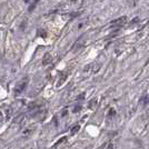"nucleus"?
Returning a JSON list of instances; mask_svg holds the SVG:
<instances>
[{"mask_svg": "<svg viewBox=\"0 0 149 149\" xmlns=\"http://www.w3.org/2000/svg\"><path fill=\"white\" fill-rule=\"evenodd\" d=\"M28 81H29V77H25V78H22L20 81H18V83H17L16 87H14V94H16V95H20V94L26 89Z\"/></svg>", "mask_w": 149, "mask_h": 149, "instance_id": "f257e3e1", "label": "nucleus"}, {"mask_svg": "<svg viewBox=\"0 0 149 149\" xmlns=\"http://www.w3.org/2000/svg\"><path fill=\"white\" fill-rule=\"evenodd\" d=\"M51 61H53V57H51V54H45V57H43V59H42V65H43V66H47V65H49Z\"/></svg>", "mask_w": 149, "mask_h": 149, "instance_id": "f03ea898", "label": "nucleus"}, {"mask_svg": "<svg viewBox=\"0 0 149 149\" xmlns=\"http://www.w3.org/2000/svg\"><path fill=\"white\" fill-rule=\"evenodd\" d=\"M126 21H127V17L123 16V17H121V18H119V19L112 21L111 25H118V26H121V25H123V24H126Z\"/></svg>", "mask_w": 149, "mask_h": 149, "instance_id": "7ed1b4c3", "label": "nucleus"}, {"mask_svg": "<svg viewBox=\"0 0 149 149\" xmlns=\"http://www.w3.org/2000/svg\"><path fill=\"white\" fill-rule=\"evenodd\" d=\"M97 105H98V101H97V99H91L90 101H89V104H88V108L90 109V110H94V109H96V107H97Z\"/></svg>", "mask_w": 149, "mask_h": 149, "instance_id": "20e7f679", "label": "nucleus"}, {"mask_svg": "<svg viewBox=\"0 0 149 149\" xmlns=\"http://www.w3.org/2000/svg\"><path fill=\"white\" fill-rule=\"evenodd\" d=\"M79 130H80V126H79V125H76V126H74V127L71 128L70 134H71V135H75V134H77Z\"/></svg>", "mask_w": 149, "mask_h": 149, "instance_id": "39448f33", "label": "nucleus"}, {"mask_svg": "<svg viewBox=\"0 0 149 149\" xmlns=\"http://www.w3.org/2000/svg\"><path fill=\"white\" fill-rule=\"evenodd\" d=\"M66 78H67V74H64L61 77H60V79H59V81H58V83H57V87H60L64 82H65V80H66Z\"/></svg>", "mask_w": 149, "mask_h": 149, "instance_id": "423d86ee", "label": "nucleus"}, {"mask_svg": "<svg viewBox=\"0 0 149 149\" xmlns=\"http://www.w3.org/2000/svg\"><path fill=\"white\" fill-rule=\"evenodd\" d=\"M140 102H141L142 105H147V104H149V95H146V96H144V97H141V98H140Z\"/></svg>", "mask_w": 149, "mask_h": 149, "instance_id": "0eeeda50", "label": "nucleus"}, {"mask_svg": "<svg viewBox=\"0 0 149 149\" xmlns=\"http://www.w3.org/2000/svg\"><path fill=\"white\" fill-rule=\"evenodd\" d=\"M67 141V137H62V138H60L56 144H54V147H58L59 145H61V144H64V142H66Z\"/></svg>", "mask_w": 149, "mask_h": 149, "instance_id": "6e6552de", "label": "nucleus"}, {"mask_svg": "<svg viewBox=\"0 0 149 149\" xmlns=\"http://www.w3.org/2000/svg\"><path fill=\"white\" fill-rule=\"evenodd\" d=\"M38 35L40 36L41 38H46V36H47V32H46L45 30H42V29H39V30H38Z\"/></svg>", "mask_w": 149, "mask_h": 149, "instance_id": "1a4fd4ad", "label": "nucleus"}, {"mask_svg": "<svg viewBox=\"0 0 149 149\" xmlns=\"http://www.w3.org/2000/svg\"><path fill=\"white\" fill-rule=\"evenodd\" d=\"M38 1H39V0H36V1H33V3H32V5L30 6V7H29V11H32V10H33V8H35V7L37 6Z\"/></svg>", "mask_w": 149, "mask_h": 149, "instance_id": "9d476101", "label": "nucleus"}, {"mask_svg": "<svg viewBox=\"0 0 149 149\" xmlns=\"http://www.w3.org/2000/svg\"><path fill=\"white\" fill-rule=\"evenodd\" d=\"M80 110H81V106H80V105H77V106L74 107V110H72V111H74V112H79Z\"/></svg>", "mask_w": 149, "mask_h": 149, "instance_id": "9b49d317", "label": "nucleus"}, {"mask_svg": "<svg viewBox=\"0 0 149 149\" xmlns=\"http://www.w3.org/2000/svg\"><path fill=\"white\" fill-rule=\"evenodd\" d=\"M116 115V111L114 110V109H110V111H109V117H112V116H115Z\"/></svg>", "mask_w": 149, "mask_h": 149, "instance_id": "f8f14e48", "label": "nucleus"}, {"mask_svg": "<svg viewBox=\"0 0 149 149\" xmlns=\"http://www.w3.org/2000/svg\"><path fill=\"white\" fill-rule=\"evenodd\" d=\"M3 120V115H2V112L0 111V122Z\"/></svg>", "mask_w": 149, "mask_h": 149, "instance_id": "ddd939ff", "label": "nucleus"}, {"mask_svg": "<svg viewBox=\"0 0 149 149\" xmlns=\"http://www.w3.org/2000/svg\"><path fill=\"white\" fill-rule=\"evenodd\" d=\"M138 21H139V19H138V18H136V19H134V20L131 21V24H136V22H138Z\"/></svg>", "mask_w": 149, "mask_h": 149, "instance_id": "4468645a", "label": "nucleus"}, {"mask_svg": "<svg viewBox=\"0 0 149 149\" xmlns=\"http://www.w3.org/2000/svg\"><path fill=\"white\" fill-rule=\"evenodd\" d=\"M107 149H115L114 148V145H111V144H110L108 147H107Z\"/></svg>", "mask_w": 149, "mask_h": 149, "instance_id": "2eb2a0df", "label": "nucleus"}, {"mask_svg": "<svg viewBox=\"0 0 149 149\" xmlns=\"http://www.w3.org/2000/svg\"><path fill=\"white\" fill-rule=\"evenodd\" d=\"M78 99H85V95L82 94V95H80L79 97H78Z\"/></svg>", "mask_w": 149, "mask_h": 149, "instance_id": "dca6fc26", "label": "nucleus"}, {"mask_svg": "<svg viewBox=\"0 0 149 149\" xmlns=\"http://www.w3.org/2000/svg\"><path fill=\"white\" fill-rule=\"evenodd\" d=\"M67 115V109H65V111L62 112V116H66Z\"/></svg>", "mask_w": 149, "mask_h": 149, "instance_id": "f3484780", "label": "nucleus"}, {"mask_svg": "<svg viewBox=\"0 0 149 149\" xmlns=\"http://www.w3.org/2000/svg\"><path fill=\"white\" fill-rule=\"evenodd\" d=\"M25 1H26V2H27V1H28V0H25Z\"/></svg>", "mask_w": 149, "mask_h": 149, "instance_id": "a211bd4d", "label": "nucleus"}]
</instances>
